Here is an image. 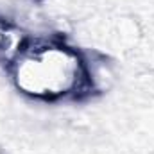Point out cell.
Wrapping results in <instances>:
<instances>
[{
  "label": "cell",
  "mask_w": 154,
  "mask_h": 154,
  "mask_svg": "<svg viewBox=\"0 0 154 154\" xmlns=\"http://www.w3.org/2000/svg\"><path fill=\"white\" fill-rule=\"evenodd\" d=\"M16 88L39 100L77 97L91 86V74L82 56L63 41L27 39L9 63Z\"/></svg>",
  "instance_id": "cell-1"
},
{
  "label": "cell",
  "mask_w": 154,
  "mask_h": 154,
  "mask_svg": "<svg viewBox=\"0 0 154 154\" xmlns=\"http://www.w3.org/2000/svg\"><path fill=\"white\" fill-rule=\"evenodd\" d=\"M25 43H27V38H23L20 31H16L5 20L0 18V57L11 63L25 47Z\"/></svg>",
  "instance_id": "cell-2"
}]
</instances>
